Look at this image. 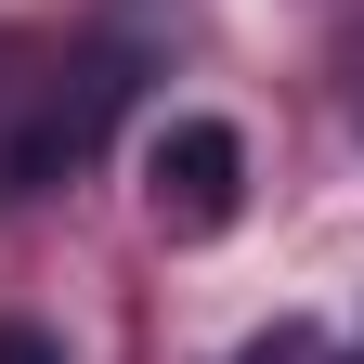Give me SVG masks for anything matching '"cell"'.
Segmentation results:
<instances>
[{"label": "cell", "instance_id": "obj_2", "mask_svg": "<svg viewBox=\"0 0 364 364\" xmlns=\"http://www.w3.org/2000/svg\"><path fill=\"white\" fill-rule=\"evenodd\" d=\"M0 364H65V351L39 338V326H0Z\"/></svg>", "mask_w": 364, "mask_h": 364}, {"label": "cell", "instance_id": "obj_1", "mask_svg": "<svg viewBox=\"0 0 364 364\" xmlns=\"http://www.w3.org/2000/svg\"><path fill=\"white\" fill-rule=\"evenodd\" d=\"M144 208L169 235H221V221L247 208V130L235 117H169L144 144Z\"/></svg>", "mask_w": 364, "mask_h": 364}]
</instances>
